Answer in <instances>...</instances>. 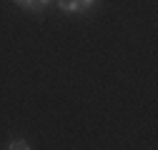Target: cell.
I'll return each instance as SVG.
<instances>
[{
    "instance_id": "obj_1",
    "label": "cell",
    "mask_w": 158,
    "mask_h": 150,
    "mask_svg": "<svg viewBox=\"0 0 158 150\" xmlns=\"http://www.w3.org/2000/svg\"><path fill=\"white\" fill-rule=\"evenodd\" d=\"M58 8H60L63 13H70V15H78V13H85L83 5H81V0H55Z\"/></svg>"
},
{
    "instance_id": "obj_2",
    "label": "cell",
    "mask_w": 158,
    "mask_h": 150,
    "mask_svg": "<svg viewBox=\"0 0 158 150\" xmlns=\"http://www.w3.org/2000/svg\"><path fill=\"white\" fill-rule=\"evenodd\" d=\"M13 3H15L18 8L30 10V13H38V15H40V13H45V10H43V5L38 3V0H13Z\"/></svg>"
},
{
    "instance_id": "obj_3",
    "label": "cell",
    "mask_w": 158,
    "mask_h": 150,
    "mask_svg": "<svg viewBox=\"0 0 158 150\" xmlns=\"http://www.w3.org/2000/svg\"><path fill=\"white\" fill-rule=\"evenodd\" d=\"M5 148H8V150H28L30 145H28V140H25V138H15V140H10Z\"/></svg>"
},
{
    "instance_id": "obj_4",
    "label": "cell",
    "mask_w": 158,
    "mask_h": 150,
    "mask_svg": "<svg viewBox=\"0 0 158 150\" xmlns=\"http://www.w3.org/2000/svg\"><path fill=\"white\" fill-rule=\"evenodd\" d=\"M81 5H83V10L88 13V10H93V8L98 5V0H81Z\"/></svg>"
}]
</instances>
